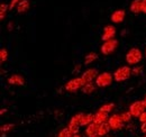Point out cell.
Masks as SVG:
<instances>
[{"label":"cell","mask_w":146,"mask_h":137,"mask_svg":"<svg viewBox=\"0 0 146 137\" xmlns=\"http://www.w3.org/2000/svg\"><path fill=\"white\" fill-rule=\"evenodd\" d=\"M73 134L72 132L69 129V127L68 128H63L60 133H58V135H57V137H72Z\"/></svg>","instance_id":"cell-23"},{"label":"cell","mask_w":146,"mask_h":137,"mask_svg":"<svg viewBox=\"0 0 146 137\" xmlns=\"http://www.w3.org/2000/svg\"><path fill=\"white\" fill-rule=\"evenodd\" d=\"M29 6H31V3H29L28 0H20V2L17 5V13L18 14L26 13L29 9Z\"/></svg>","instance_id":"cell-16"},{"label":"cell","mask_w":146,"mask_h":137,"mask_svg":"<svg viewBox=\"0 0 146 137\" xmlns=\"http://www.w3.org/2000/svg\"><path fill=\"white\" fill-rule=\"evenodd\" d=\"M142 13L146 14V0H142Z\"/></svg>","instance_id":"cell-30"},{"label":"cell","mask_w":146,"mask_h":137,"mask_svg":"<svg viewBox=\"0 0 146 137\" xmlns=\"http://www.w3.org/2000/svg\"><path fill=\"white\" fill-rule=\"evenodd\" d=\"M146 107L144 104V101L143 100H138V101H135L133 102L130 106H129V112L131 114L133 117H139L144 111H145Z\"/></svg>","instance_id":"cell-5"},{"label":"cell","mask_w":146,"mask_h":137,"mask_svg":"<svg viewBox=\"0 0 146 137\" xmlns=\"http://www.w3.org/2000/svg\"><path fill=\"white\" fill-rule=\"evenodd\" d=\"M113 108H115V103L110 102V103H105V104H102V106L99 108V110H101V111H105V112H108V114H109Z\"/></svg>","instance_id":"cell-22"},{"label":"cell","mask_w":146,"mask_h":137,"mask_svg":"<svg viewBox=\"0 0 146 137\" xmlns=\"http://www.w3.org/2000/svg\"><path fill=\"white\" fill-rule=\"evenodd\" d=\"M108 119H109V114L108 112L98 110L97 114H94V120H93V122H96L98 125H101V124L108 121Z\"/></svg>","instance_id":"cell-11"},{"label":"cell","mask_w":146,"mask_h":137,"mask_svg":"<svg viewBox=\"0 0 146 137\" xmlns=\"http://www.w3.org/2000/svg\"><path fill=\"white\" fill-rule=\"evenodd\" d=\"M115 35H116V28L115 26L112 25H107L105 26L104 28V33H102V36H101V39L104 42H107L109 39H112L115 38Z\"/></svg>","instance_id":"cell-10"},{"label":"cell","mask_w":146,"mask_h":137,"mask_svg":"<svg viewBox=\"0 0 146 137\" xmlns=\"http://www.w3.org/2000/svg\"><path fill=\"white\" fill-rule=\"evenodd\" d=\"M126 17V13L125 10H116L112 13V15L110 16L111 21H113L115 24H120L124 21V19Z\"/></svg>","instance_id":"cell-12"},{"label":"cell","mask_w":146,"mask_h":137,"mask_svg":"<svg viewBox=\"0 0 146 137\" xmlns=\"http://www.w3.org/2000/svg\"><path fill=\"white\" fill-rule=\"evenodd\" d=\"M141 132L144 133V134H146V122L142 124V126H141Z\"/></svg>","instance_id":"cell-31"},{"label":"cell","mask_w":146,"mask_h":137,"mask_svg":"<svg viewBox=\"0 0 146 137\" xmlns=\"http://www.w3.org/2000/svg\"><path fill=\"white\" fill-rule=\"evenodd\" d=\"M110 129H111V127H110V125L108 121L101 124V125L99 126V136L102 137V136L108 135V133L110 132Z\"/></svg>","instance_id":"cell-18"},{"label":"cell","mask_w":146,"mask_h":137,"mask_svg":"<svg viewBox=\"0 0 146 137\" xmlns=\"http://www.w3.org/2000/svg\"><path fill=\"white\" fill-rule=\"evenodd\" d=\"M145 57H146V50H145Z\"/></svg>","instance_id":"cell-36"},{"label":"cell","mask_w":146,"mask_h":137,"mask_svg":"<svg viewBox=\"0 0 146 137\" xmlns=\"http://www.w3.org/2000/svg\"><path fill=\"white\" fill-rule=\"evenodd\" d=\"M129 9L135 15L142 13V0H133L129 6Z\"/></svg>","instance_id":"cell-15"},{"label":"cell","mask_w":146,"mask_h":137,"mask_svg":"<svg viewBox=\"0 0 146 137\" xmlns=\"http://www.w3.org/2000/svg\"><path fill=\"white\" fill-rule=\"evenodd\" d=\"M99 126L98 124L96 122H92L89 126H87V129H86V134L88 137H96L99 136Z\"/></svg>","instance_id":"cell-13"},{"label":"cell","mask_w":146,"mask_h":137,"mask_svg":"<svg viewBox=\"0 0 146 137\" xmlns=\"http://www.w3.org/2000/svg\"><path fill=\"white\" fill-rule=\"evenodd\" d=\"M8 29H9V31H11V29H13V24H11V23H9V24H8Z\"/></svg>","instance_id":"cell-32"},{"label":"cell","mask_w":146,"mask_h":137,"mask_svg":"<svg viewBox=\"0 0 146 137\" xmlns=\"http://www.w3.org/2000/svg\"><path fill=\"white\" fill-rule=\"evenodd\" d=\"M98 75H99V74H98V71H97L96 68H88L87 71H84V72L82 73L81 78L83 79V81H84L86 83H90L94 79L98 78Z\"/></svg>","instance_id":"cell-9"},{"label":"cell","mask_w":146,"mask_h":137,"mask_svg":"<svg viewBox=\"0 0 146 137\" xmlns=\"http://www.w3.org/2000/svg\"><path fill=\"white\" fill-rule=\"evenodd\" d=\"M8 83L10 86H24L25 84V79L19 74H14V75L8 78Z\"/></svg>","instance_id":"cell-14"},{"label":"cell","mask_w":146,"mask_h":137,"mask_svg":"<svg viewBox=\"0 0 146 137\" xmlns=\"http://www.w3.org/2000/svg\"><path fill=\"white\" fill-rule=\"evenodd\" d=\"M7 60H8V51L6 49H1L0 50V61H1V63L6 62Z\"/></svg>","instance_id":"cell-25"},{"label":"cell","mask_w":146,"mask_h":137,"mask_svg":"<svg viewBox=\"0 0 146 137\" xmlns=\"http://www.w3.org/2000/svg\"><path fill=\"white\" fill-rule=\"evenodd\" d=\"M131 75V68L129 67H120L113 72V79L117 82L126 81Z\"/></svg>","instance_id":"cell-2"},{"label":"cell","mask_w":146,"mask_h":137,"mask_svg":"<svg viewBox=\"0 0 146 137\" xmlns=\"http://www.w3.org/2000/svg\"><path fill=\"white\" fill-rule=\"evenodd\" d=\"M138 120L142 122V124H144V122H146V111H144L139 117H138Z\"/></svg>","instance_id":"cell-29"},{"label":"cell","mask_w":146,"mask_h":137,"mask_svg":"<svg viewBox=\"0 0 146 137\" xmlns=\"http://www.w3.org/2000/svg\"><path fill=\"white\" fill-rule=\"evenodd\" d=\"M118 41L117 39H115V38H112V39H109V41H107V42H104V44L101 45V47H100V50H101V53L104 54V55H109L111 53H113V52L116 51V49L118 47Z\"/></svg>","instance_id":"cell-7"},{"label":"cell","mask_w":146,"mask_h":137,"mask_svg":"<svg viewBox=\"0 0 146 137\" xmlns=\"http://www.w3.org/2000/svg\"><path fill=\"white\" fill-rule=\"evenodd\" d=\"M82 116L83 114L82 112H79L76 115H74L70 122H69V129L72 132L73 135H76L79 134V130H80V127H81V119H82Z\"/></svg>","instance_id":"cell-6"},{"label":"cell","mask_w":146,"mask_h":137,"mask_svg":"<svg viewBox=\"0 0 146 137\" xmlns=\"http://www.w3.org/2000/svg\"><path fill=\"white\" fill-rule=\"evenodd\" d=\"M19 2H20V0H11V2L9 3V10L14 9V8H15V6H17Z\"/></svg>","instance_id":"cell-28"},{"label":"cell","mask_w":146,"mask_h":137,"mask_svg":"<svg viewBox=\"0 0 146 137\" xmlns=\"http://www.w3.org/2000/svg\"><path fill=\"white\" fill-rule=\"evenodd\" d=\"M5 112H7V109H1V112H0V114H1V115H3Z\"/></svg>","instance_id":"cell-33"},{"label":"cell","mask_w":146,"mask_h":137,"mask_svg":"<svg viewBox=\"0 0 146 137\" xmlns=\"http://www.w3.org/2000/svg\"><path fill=\"white\" fill-rule=\"evenodd\" d=\"M9 10V5L8 3H1L0 5V19L3 20L6 15H7V11Z\"/></svg>","instance_id":"cell-21"},{"label":"cell","mask_w":146,"mask_h":137,"mask_svg":"<svg viewBox=\"0 0 146 137\" xmlns=\"http://www.w3.org/2000/svg\"><path fill=\"white\" fill-rule=\"evenodd\" d=\"M142 72H143V68H141V67H135L131 70V74L133 75H141Z\"/></svg>","instance_id":"cell-27"},{"label":"cell","mask_w":146,"mask_h":137,"mask_svg":"<svg viewBox=\"0 0 146 137\" xmlns=\"http://www.w3.org/2000/svg\"><path fill=\"white\" fill-rule=\"evenodd\" d=\"M145 137H146V134H145Z\"/></svg>","instance_id":"cell-38"},{"label":"cell","mask_w":146,"mask_h":137,"mask_svg":"<svg viewBox=\"0 0 146 137\" xmlns=\"http://www.w3.org/2000/svg\"><path fill=\"white\" fill-rule=\"evenodd\" d=\"M143 59V54L142 51L137 47H133L127 52L126 54V62L129 65H136L138 64Z\"/></svg>","instance_id":"cell-1"},{"label":"cell","mask_w":146,"mask_h":137,"mask_svg":"<svg viewBox=\"0 0 146 137\" xmlns=\"http://www.w3.org/2000/svg\"><path fill=\"white\" fill-rule=\"evenodd\" d=\"M96 137H100V136H96Z\"/></svg>","instance_id":"cell-37"},{"label":"cell","mask_w":146,"mask_h":137,"mask_svg":"<svg viewBox=\"0 0 146 137\" xmlns=\"http://www.w3.org/2000/svg\"><path fill=\"white\" fill-rule=\"evenodd\" d=\"M143 101H144V104H145V107H146V97L144 98V100H143Z\"/></svg>","instance_id":"cell-35"},{"label":"cell","mask_w":146,"mask_h":137,"mask_svg":"<svg viewBox=\"0 0 146 137\" xmlns=\"http://www.w3.org/2000/svg\"><path fill=\"white\" fill-rule=\"evenodd\" d=\"M84 84H86V82L83 81V79L81 76L80 78H74V79H71L70 81L66 82L65 90L69 91V92H75L78 90H81Z\"/></svg>","instance_id":"cell-4"},{"label":"cell","mask_w":146,"mask_h":137,"mask_svg":"<svg viewBox=\"0 0 146 137\" xmlns=\"http://www.w3.org/2000/svg\"><path fill=\"white\" fill-rule=\"evenodd\" d=\"M72 137H82V136H80V135H79V134H76V135H73Z\"/></svg>","instance_id":"cell-34"},{"label":"cell","mask_w":146,"mask_h":137,"mask_svg":"<svg viewBox=\"0 0 146 137\" xmlns=\"http://www.w3.org/2000/svg\"><path fill=\"white\" fill-rule=\"evenodd\" d=\"M13 127H14V124H6V125H3V126L0 128V130H1V133H7V132H9Z\"/></svg>","instance_id":"cell-26"},{"label":"cell","mask_w":146,"mask_h":137,"mask_svg":"<svg viewBox=\"0 0 146 137\" xmlns=\"http://www.w3.org/2000/svg\"><path fill=\"white\" fill-rule=\"evenodd\" d=\"M108 122H109L111 129H113V130H120L125 125V122L123 121L120 115H117V114L110 116L109 119H108Z\"/></svg>","instance_id":"cell-8"},{"label":"cell","mask_w":146,"mask_h":137,"mask_svg":"<svg viewBox=\"0 0 146 137\" xmlns=\"http://www.w3.org/2000/svg\"><path fill=\"white\" fill-rule=\"evenodd\" d=\"M94 89H96L94 84H93L92 82H90V83H86L81 90H82V92L86 93V94H91L92 92L94 91Z\"/></svg>","instance_id":"cell-20"},{"label":"cell","mask_w":146,"mask_h":137,"mask_svg":"<svg viewBox=\"0 0 146 137\" xmlns=\"http://www.w3.org/2000/svg\"><path fill=\"white\" fill-rule=\"evenodd\" d=\"M97 59H98L97 53L90 52V53H88V54L86 55V57H84V64H91L92 62H94Z\"/></svg>","instance_id":"cell-19"},{"label":"cell","mask_w":146,"mask_h":137,"mask_svg":"<svg viewBox=\"0 0 146 137\" xmlns=\"http://www.w3.org/2000/svg\"><path fill=\"white\" fill-rule=\"evenodd\" d=\"M120 117H121V119L126 124V122H130V120H131V114L129 112V111H125V112H123L121 115H120Z\"/></svg>","instance_id":"cell-24"},{"label":"cell","mask_w":146,"mask_h":137,"mask_svg":"<svg viewBox=\"0 0 146 137\" xmlns=\"http://www.w3.org/2000/svg\"><path fill=\"white\" fill-rule=\"evenodd\" d=\"M112 80H113V74H111L110 72H104L99 74L98 78L96 79V84L99 88H106L112 83Z\"/></svg>","instance_id":"cell-3"},{"label":"cell","mask_w":146,"mask_h":137,"mask_svg":"<svg viewBox=\"0 0 146 137\" xmlns=\"http://www.w3.org/2000/svg\"><path fill=\"white\" fill-rule=\"evenodd\" d=\"M94 120V115L93 114H83L82 119H81V126H89Z\"/></svg>","instance_id":"cell-17"}]
</instances>
